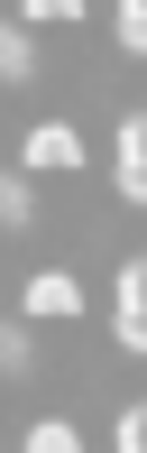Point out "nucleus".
Wrapping results in <instances>:
<instances>
[{
    "label": "nucleus",
    "mask_w": 147,
    "mask_h": 453,
    "mask_svg": "<svg viewBox=\"0 0 147 453\" xmlns=\"http://www.w3.org/2000/svg\"><path fill=\"white\" fill-rule=\"evenodd\" d=\"M120 352H147V269L138 259H120V315H111Z\"/></svg>",
    "instance_id": "obj_1"
},
{
    "label": "nucleus",
    "mask_w": 147,
    "mask_h": 453,
    "mask_svg": "<svg viewBox=\"0 0 147 453\" xmlns=\"http://www.w3.org/2000/svg\"><path fill=\"white\" fill-rule=\"evenodd\" d=\"M28 167H83V130H74V120L28 130Z\"/></svg>",
    "instance_id": "obj_2"
},
{
    "label": "nucleus",
    "mask_w": 147,
    "mask_h": 453,
    "mask_svg": "<svg viewBox=\"0 0 147 453\" xmlns=\"http://www.w3.org/2000/svg\"><path fill=\"white\" fill-rule=\"evenodd\" d=\"M120 195L147 203V120H138V111L120 120Z\"/></svg>",
    "instance_id": "obj_3"
},
{
    "label": "nucleus",
    "mask_w": 147,
    "mask_h": 453,
    "mask_svg": "<svg viewBox=\"0 0 147 453\" xmlns=\"http://www.w3.org/2000/svg\"><path fill=\"white\" fill-rule=\"evenodd\" d=\"M28 315H83V278H65V269L28 278Z\"/></svg>",
    "instance_id": "obj_4"
},
{
    "label": "nucleus",
    "mask_w": 147,
    "mask_h": 453,
    "mask_svg": "<svg viewBox=\"0 0 147 453\" xmlns=\"http://www.w3.org/2000/svg\"><path fill=\"white\" fill-rule=\"evenodd\" d=\"M0 65H10V84H28V74H37V37H28V19L0 37Z\"/></svg>",
    "instance_id": "obj_5"
},
{
    "label": "nucleus",
    "mask_w": 147,
    "mask_h": 453,
    "mask_svg": "<svg viewBox=\"0 0 147 453\" xmlns=\"http://www.w3.org/2000/svg\"><path fill=\"white\" fill-rule=\"evenodd\" d=\"M28 453H83V426H65V417L28 426Z\"/></svg>",
    "instance_id": "obj_6"
},
{
    "label": "nucleus",
    "mask_w": 147,
    "mask_h": 453,
    "mask_svg": "<svg viewBox=\"0 0 147 453\" xmlns=\"http://www.w3.org/2000/svg\"><path fill=\"white\" fill-rule=\"evenodd\" d=\"M0 213H10V222H28V213H37V185H28V167L0 185Z\"/></svg>",
    "instance_id": "obj_7"
},
{
    "label": "nucleus",
    "mask_w": 147,
    "mask_h": 453,
    "mask_svg": "<svg viewBox=\"0 0 147 453\" xmlns=\"http://www.w3.org/2000/svg\"><path fill=\"white\" fill-rule=\"evenodd\" d=\"M120 47L147 56V0H120Z\"/></svg>",
    "instance_id": "obj_8"
},
{
    "label": "nucleus",
    "mask_w": 147,
    "mask_h": 453,
    "mask_svg": "<svg viewBox=\"0 0 147 453\" xmlns=\"http://www.w3.org/2000/svg\"><path fill=\"white\" fill-rule=\"evenodd\" d=\"M28 352H37V334H28V315H18L10 334H0V361H10V370H28Z\"/></svg>",
    "instance_id": "obj_9"
},
{
    "label": "nucleus",
    "mask_w": 147,
    "mask_h": 453,
    "mask_svg": "<svg viewBox=\"0 0 147 453\" xmlns=\"http://www.w3.org/2000/svg\"><path fill=\"white\" fill-rule=\"evenodd\" d=\"M120 453H147V417L138 407H120Z\"/></svg>",
    "instance_id": "obj_10"
},
{
    "label": "nucleus",
    "mask_w": 147,
    "mask_h": 453,
    "mask_svg": "<svg viewBox=\"0 0 147 453\" xmlns=\"http://www.w3.org/2000/svg\"><path fill=\"white\" fill-rule=\"evenodd\" d=\"M28 19H83V0H28Z\"/></svg>",
    "instance_id": "obj_11"
}]
</instances>
